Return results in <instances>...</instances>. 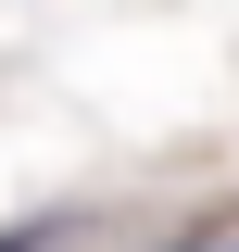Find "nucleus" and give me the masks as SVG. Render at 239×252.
<instances>
[{"label": "nucleus", "instance_id": "obj_2", "mask_svg": "<svg viewBox=\"0 0 239 252\" xmlns=\"http://www.w3.org/2000/svg\"><path fill=\"white\" fill-rule=\"evenodd\" d=\"M202 252H239V240H202Z\"/></svg>", "mask_w": 239, "mask_h": 252}, {"label": "nucleus", "instance_id": "obj_1", "mask_svg": "<svg viewBox=\"0 0 239 252\" xmlns=\"http://www.w3.org/2000/svg\"><path fill=\"white\" fill-rule=\"evenodd\" d=\"M63 240V227H0V252H51Z\"/></svg>", "mask_w": 239, "mask_h": 252}]
</instances>
